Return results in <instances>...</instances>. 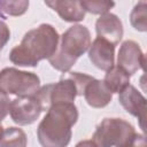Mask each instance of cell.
<instances>
[{"label":"cell","instance_id":"6da1fadb","mask_svg":"<svg viewBox=\"0 0 147 147\" xmlns=\"http://www.w3.org/2000/svg\"><path fill=\"white\" fill-rule=\"evenodd\" d=\"M60 36L55 28L44 23L28 31L21 44L9 54V60L18 67H36L39 61L49 59L56 51Z\"/></svg>","mask_w":147,"mask_h":147},{"label":"cell","instance_id":"7a4b0ae2","mask_svg":"<svg viewBox=\"0 0 147 147\" xmlns=\"http://www.w3.org/2000/svg\"><path fill=\"white\" fill-rule=\"evenodd\" d=\"M78 119L74 102L53 105L38 125L37 136L42 147H67L71 139V127Z\"/></svg>","mask_w":147,"mask_h":147},{"label":"cell","instance_id":"3957f363","mask_svg":"<svg viewBox=\"0 0 147 147\" xmlns=\"http://www.w3.org/2000/svg\"><path fill=\"white\" fill-rule=\"evenodd\" d=\"M91 45V33L88 29L82 24L70 26L60 36L55 53L48 59L49 64L61 71L68 72Z\"/></svg>","mask_w":147,"mask_h":147},{"label":"cell","instance_id":"277c9868","mask_svg":"<svg viewBox=\"0 0 147 147\" xmlns=\"http://www.w3.org/2000/svg\"><path fill=\"white\" fill-rule=\"evenodd\" d=\"M137 132L122 118H105L95 129L92 141L98 147H123L132 141Z\"/></svg>","mask_w":147,"mask_h":147},{"label":"cell","instance_id":"5b68a950","mask_svg":"<svg viewBox=\"0 0 147 147\" xmlns=\"http://www.w3.org/2000/svg\"><path fill=\"white\" fill-rule=\"evenodd\" d=\"M40 88V79L34 72L5 68L0 71V92L17 98L33 96Z\"/></svg>","mask_w":147,"mask_h":147},{"label":"cell","instance_id":"8992f818","mask_svg":"<svg viewBox=\"0 0 147 147\" xmlns=\"http://www.w3.org/2000/svg\"><path fill=\"white\" fill-rule=\"evenodd\" d=\"M41 114L40 105L33 96L16 98L10 101L9 115L18 125H30L38 119Z\"/></svg>","mask_w":147,"mask_h":147},{"label":"cell","instance_id":"52a82bcc","mask_svg":"<svg viewBox=\"0 0 147 147\" xmlns=\"http://www.w3.org/2000/svg\"><path fill=\"white\" fill-rule=\"evenodd\" d=\"M145 62L146 60L144 52L136 41L125 40L124 42H122L117 56V67H119L131 76L138 70L142 69Z\"/></svg>","mask_w":147,"mask_h":147},{"label":"cell","instance_id":"ba28073f","mask_svg":"<svg viewBox=\"0 0 147 147\" xmlns=\"http://www.w3.org/2000/svg\"><path fill=\"white\" fill-rule=\"evenodd\" d=\"M118 101L122 107L132 116L139 119L140 127L145 130L146 119V99L132 85H127L121 93H118Z\"/></svg>","mask_w":147,"mask_h":147},{"label":"cell","instance_id":"9c48e42d","mask_svg":"<svg viewBox=\"0 0 147 147\" xmlns=\"http://www.w3.org/2000/svg\"><path fill=\"white\" fill-rule=\"evenodd\" d=\"M88 59L98 69L108 71L114 67L115 46L106 39L96 37L88 47Z\"/></svg>","mask_w":147,"mask_h":147},{"label":"cell","instance_id":"30bf717a","mask_svg":"<svg viewBox=\"0 0 147 147\" xmlns=\"http://www.w3.org/2000/svg\"><path fill=\"white\" fill-rule=\"evenodd\" d=\"M95 31L98 37L106 39L116 46L123 37V25L121 20L111 13L102 14L95 22Z\"/></svg>","mask_w":147,"mask_h":147},{"label":"cell","instance_id":"8fae6325","mask_svg":"<svg viewBox=\"0 0 147 147\" xmlns=\"http://www.w3.org/2000/svg\"><path fill=\"white\" fill-rule=\"evenodd\" d=\"M84 98L92 108H103L113 99V93L107 88L103 80L93 79L84 90Z\"/></svg>","mask_w":147,"mask_h":147},{"label":"cell","instance_id":"7c38bea8","mask_svg":"<svg viewBox=\"0 0 147 147\" xmlns=\"http://www.w3.org/2000/svg\"><path fill=\"white\" fill-rule=\"evenodd\" d=\"M45 5L55 10L59 16L65 22H79L85 17V10L80 1H45Z\"/></svg>","mask_w":147,"mask_h":147},{"label":"cell","instance_id":"4fadbf2b","mask_svg":"<svg viewBox=\"0 0 147 147\" xmlns=\"http://www.w3.org/2000/svg\"><path fill=\"white\" fill-rule=\"evenodd\" d=\"M103 83L111 93H121L127 85H130V75L119 67L114 65L106 71Z\"/></svg>","mask_w":147,"mask_h":147},{"label":"cell","instance_id":"5bb4252c","mask_svg":"<svg viewBox=\"0 0 147 147\" xmlns=\"http://www.w3.org/2000/svg\"><path fill=\"white\" fill-rule=\"evenodd\" d=\"M26 134L22 129L15 126L5 129L0 140V147H26Z\"/></svg>","mask_w":147,"mask_h":147},{"label":"cell","instance_id":"9a60e30c","mask_svg":"<svg viewBox=\"0 0 147 147\" xmlns=\"http://www.w3.org/2000/svg\"><path fill=\"white\" fill-rule=\"evenodd\" d=\"M146 9H147L146 1H140L138 5L134 6L133 10L131 11V15H130L131 24L138 31L145 32L147 30V23H146L147 11H146Z\"/></svg>","mask_w":147,"mask_h":147},{"label":"cell","instance_id":"2e32d148","mask_svg":"<svg viewBox=\"0 0 147 147\" xmlns=\"http://www.w3.org/2000/svg\"><path fill=\"white\" fill-rule=\"evenodd\" d=\"M29 7V1H0V11L10 16L23 15Z\"/></svg>","mask_w":147,"mask_h":147},{"label":"cell","instance_id":"e0dca14e","mask_svg":"<svg viewBox=\"0 0 147 147\" xmlns=\"http://www.w3.org/2000/svg\"><path fill=\"white\" fill-rule=\"evenodd\" d=\"M83 8L85 11H88L91 14H106L110 8L115 6V2L113 1H80Z\"/></svg>","mask_w":147,"mask_h":147},{"label":"cell","instance_id":"ac0fdd59","mask_svg":"<svg viewBox=\"0 0 147 147\" xmlns=\"http://www.w3.org/2000/svg\"><path fill=\"white\" fill-rule=\"evenodd\" d=\"M65 74L75 82V84L78 88V94L79 95L84 94V90H85L86 85L94 79L92 76H88V75L82 74V72H65Z\"/></svg>","mask_w":147,"mask_h":147},{"label":"cell","instance_id":"d6986e66","mask_svg":"<svg viewBox=\"0 0 147 147\" xmlns=\"http://www.w3.org/2000/svg\"><path fill=\"white\" fill-rule=\"evenodd\" d=\"M10 101L11 100H9V98L7 96V94H3V93L0 92V123L9 114Z\"/></svg>","mask_w":147,"mask_h":147},{"label":"cell","instance_id":"ffe728a7","mask_svg":"<svg viewBox=\"0 0 147 147\" xmlns=\"http://www.w3.org/2000/svg\"><path fill=\"white\" fill-rule=\"evenodd\" d=\"M9 38H10V30L8 25L2 20H0V51L7 44Z\"/></svg>","mask_w":147,"mask_h":147},{"label":"cell","instance_id":"44dd1931","mask_svg":"<svg viewBox=\"0 0 147 147\" xmlns=\"http://www.w3.org/2000/svg\"><path fill=\"white\" fill-rule=\"evenodd\" d=\"M123 147H146V139L144 134H139L137 133L136 137L132 139V141Z\"/></svg>","mask_w":147,"mask_h":147},{"label":"cell","instance_id":"7402d4cb","mask_svg":"<svg viewBox=\"0 0 147 147\" xmlns=\"http://www.w3.org/2000/svg\"><path fill=\"white\" fill-rule=\"evenodd\" d=\"M75 147H98L92 140H82Z\"/></svg>","mask_w":147,"mask_h":147},{"label":"cell","instance_id":"603a6c76","mask_svg":"<svg viewBox=\"0 0 147 147\" xmlns=\"http://www.w3.org/2000/svg\"><path fill=\"white\" fill-rule=\"evenodd\" d=\"M3 131H5V129L2 127V125H1V123H0V140H1V138H2V136H3Z\"/></svg>","mask_w":147,"mask_h":147},{"label":"cell","instance_id":"cb8c5ba5","mask_svg":"<svg viewBox=\"0 0 147 147\" xmlns=\"http://www.w3.org/2000/svg\"><path fill=\"white\" fill-rule=\"evenodd\" d=\"M0 17H1V18H3V15H2V13H1V11H0Z\"/></svg>","mask_w":147,"mask_h":147}]
</instances>
